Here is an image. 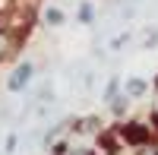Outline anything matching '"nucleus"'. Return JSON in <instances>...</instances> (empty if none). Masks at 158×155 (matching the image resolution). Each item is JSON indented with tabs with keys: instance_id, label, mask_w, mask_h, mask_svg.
Wrapping results in <instances>:
<instances>
[{
	"instance_id": "nucleus-1",
	"label": "nucleus",
	"mask_w": 158,
	"mask_h": 155,
	"mask_svg": "<svg viewBox=\"0 0 158 155\" xmlns=\"http://www.w3.org/2000/svg\"><path fill=\"white\" fill-rule=\"evenodd\" d=\"M32 76H35V67H32L29 60H22V63H16V67H13L10 79H6V89H10V92H22V89L32 82Z\"/></svg>"
},
{
	"instance_id": "nucleus-2",
	"label": "nucleus",
	"mask_w": 158,
	"mask_h": 155,
	"mask_svg": "<svg viewBox=\"0 0 158 155\" xmlns=\"http://www.w3.org/2000/svg\"><path fill=\"white\" fill-rule=\"evenodd\" d=\"M38 19H41V25H44V29H60V25L67 22V13H63L60 6H54V3H48V6H41Z\"/></svg>"
},
{
	"instance_id": "nucleus-3",
	"label": "nucleus",
	"mask_w": 158,
	"mask_h": 155,
	"mask_svg": "<svg viewBox=\"0 0 158 155\" xmlns=\"http://www.w3.org/2000/svg\"><path fill=\"white\" fill-rule=\"evenodd\" d=\"M123 92L130 95V98H146V92H149V82L146 79H139V76H133V79H127V89H123Z\"/></svg>"
},
{
	"instance_id": "nucleus-4",
	"label": "nucleus",
	"mask_w": 158,
	"mask_h": 155,
	"mask_svg": "<svg viewBox=\"0 0 158 155\" xmlns=\"http://www.w3.org/2000/svg\"><path fill=\"white\" fill-rule=\"evenodd\" d=\"M76 19L82 25H92L95 22V6H92V0H82V3L76 6Z\"/></svg>"
},
{
	"instance_id": "nucleus-5",
	"label": "nucleus",
	"mask_w": 158,
	"mask_h": 155,
	"mask_svg": "<svg viewBox=\"0 0 158 155\" xmlns=\"http://www.w3.org/2000/svg\"><path fill=\"white\" fill-rule=\"evenodd\" d=\"M130 101H133V98H130L127 92H120L117 98H111V101H108V105H111V114H114V117H123L127 108H130Z\"/></svg>"
},
{
	"instance_id": "nucleus-6",
	"label": "nucleus",
	"mask_w": 158,
	"mask_h": 155,
	"mask_svg": "<svg viewBox=\"0 0 158 155\" xmlns=\"http://www.w3.org/2000/svg\"><path fill=\"white\" fill-rule=\"evenodd\" d=\"M127 41H130V35H117L114 41H111V48H114V51H120V48H123Z\"/></svg>"
},
{
	"instance_id": "nucleus-7",
	"label": "nucleus",
	"mask_w": 158,
	"mask_h": 155,
	"mask_svg": "<svg viewBox=\"0 0 158 155\" xmlns=\"http://www.w3.org/2000/svg\"><path fill=\"white\" fill-rule=\"evenodd\" d=\"M149 120H152V127H155V133H158V101H155V108H152V117H149Z\"/></svg>"
},
{
	"instance_id": "nucleus-8",
	"label": "nucleus",
	"mask_w": 158,
	"mask_h": 155,
	"mask_svg": "<svg viewBox=\"0 0 158 155\" xmlns=\"http://www.w3.org/2000/svg\"><path fill=\"white\" fill-rule=\"evenodd\" d=\"M152 86H155V89H158V76H155V82H152Z\"/></svg>"
}]
</instances>
